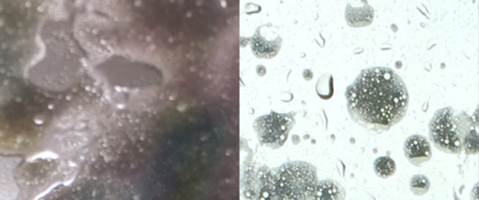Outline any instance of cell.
Returning a JSON list of instances; mask_svg holds the SVG:
<instances>
[{"mask_svg": "<svg viewBox=\"0 0 479 200\" xmlns=\"http://www.w3.org/2000/svg\"><path fill=\"white\" fill-rule=\"evenodd\" d=\"M347 108L358 124L369 129L387 131L402 121L409 96L402 78L389 67L363 70L346 90Z\"/></svg>", "mask_w": 479, "mask_h": 200, "instance_id": "6da1fadb", "label": "cell"}, {"mask_svg": "<svg viewBox=\"0 0 479 200\" xmlns=\"http://www.w3.org/2000/svg\"><path fill=\"white\" fill-rule=\"evenodd\" d=\"M317 169L310 164L292 162L277 170L273 178V194L279 199H313Z\"/></svg>", "mask_w": 479, "mask_h": 200, "instance_id": "7a4b0ae2", "label": "cell"}, {"mask_svg": "<svg viewBox=\"0 0 479 200\" xmlns=\"http://www.w3.org/2000/svg\"><path fill=\"white\" fill-rule=\"evenodd\" d=\"M429 135L430 142L438 150L446 153L462 152V142L452 108H443L433 115L429 124Z\"/></svg>", "mask_w": 479, "mask_h": 200, "instance_id": "3957f363", "label": "cell"}, {"mask_svg": "<svg viewBox=\"0 0 479 200\" xmlns=\"http://www.w3.org/2000/svg\"><path fill=\"white\" fill-rule=\"evenodd\" d=\"M293 124V116L271 112L258 118L254 128L261 144L276 149L286 142Z\"/></svg>", "mask_w": 479, "mask_h": 200, "instance_id": "277c9868", "label": "cell"}, {"mask_svg": "<svg viewBox=\"0 0 479 200\" xmlns=\"http://www.w3.org/2000/svg\"><path fill=\"white\" fill-rule=\"evenodd\" d=\"M405 158L411 164L421 166L432 158L430 142L421 135H412L403 145Z\"/></svg>", "mask_w": 479, "mask_h": 200, "instance_id": "5b68a950", "label": "cell"}, {"mask_svg": "<svg viewBox=\"0 0 479 200\" xmlns=\"http://www.w3.org/2000/svg\"><path fill=\"white\" fill-rule=\"evenodd\" d=\"M346 19L347 24L353 28H362L372 23L373 19V8L367 3L360 8H353L351 4L347 5Z\"/></svg>", "mask_w": 479, "mask_h": 200, "instance_id": "8992f818", "label": "cell"}, {"mask_svg": "<svg viewBox=\"0 0 479 200\" xmlns=\"http://www.w3.org/2000/svg\"><path fill=\"white\" fill-rule=\"evenodd\" d=\"M344 196L343 186L335 181L326 180L317 183L313 199H342Z\"/></svg>", "mask_w": 479, "mask_h": 200, "instance_id": "52a82bcc", "label": "cell"}, {"mask_svg": "<svg viewBox=\"0 0 479 200\" xmlns=\"http://www.w3.org/2000/svg\"><path fill=\"white\" fill-rule=\"evenodd\" d=\"M281 40H278L277 42H266L260 34L255 35L253 39L252 49L255 56L258 58H271L276 56L278 53L280 45H281Z\"/></svg>", "mask_w": 479, "mask_h": 200, "instance_id": "ba28073f", "label": "cell"}, {"mask_svg": "<svg viewBox=\"0 0 479 200\" xmlns=\"http://www.w3.org/2000/svg\"><path fill=\"white\" fill-rule=\"evenodd\" d=\"M396 164L394 160L389 156H381L376 159L373 163V169H375L376 174L378 177L387 179V178L392 177L396 172Z\"/></svg>", "mask_w": 479, "mask_h": 200, "instance_id": "9c48e42d", "label": "cell"}, {"mask_svg": "<svg viewBox=\"0 0 479 200\" xmlns=\"http://www.w3.org/2000/svg\"><path fill=\"white\" fill-rule=\"evenodd\" d=\"M409 186L412 193L416 196H422L430 190V182L424 175L418 174L411 178Z\"/></svg>", "mask_w": 479, "mask_h": 200, "instance_id": "30bf717a", "label": "cell"}]
</instances>
